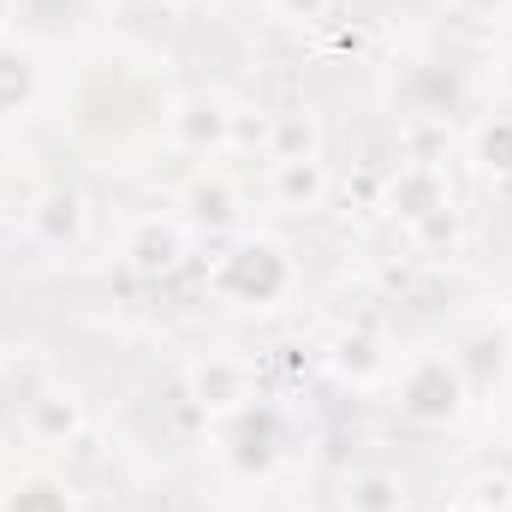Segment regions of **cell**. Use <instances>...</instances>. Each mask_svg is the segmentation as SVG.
Instances as JSON below:
<instances>
[{
  "instance_id": "obj_1",
  "label": "cell",
  "mask_w": 512,
  "mask_h": 512,
  "mask_svg": "<svg viewBox=\"0 0 512 512\" xmlns=\"http://www.w3.org/2000/svg\"><path fill=\"white\" fill-rule=\"evenodd\" d=\"M459 405H465V387L441 358H417L405 370V411L417 423H447V417H459Z\"/></svg>"
},
{
  "instance_id": "obj_2",
  "label": "cell",
  "mask_w": 512,
  "mask_h": 512,
  "mask_svg": "<svg viewBox=\"0 0 512 512\" xmlns=\"http://www.w3.org/2000/svg\"><path fill=\"white\" fill-rule=\"evenodd\" d=\"M30 227H36V239H42L48 251H66V245H78V239H84L90 209H84V197H78V191H48V197L30 209Z\"/></svg>"
},
{
  "instance_id": "obj_3",
  "label": "cell",
  "mask_w": 512,
  "mask_h": 512,
  "mask_svg": "<svg viewBox=\"0 0 512 512\" xmlns=\"http://www.w3.org/2000/svg\"><path fill=\"white\" fill-rule=\"evenodd\" d=\"M179 227L173 221H161V215H149V221H137L131 227V239H126V256H131V268L137 274H167L173 262H179Z\"/></svg>"
},
{
  "instance_id": "obj_4",
  "label": "cell",
  "mask_w": 512,
  "mask_h": 512,
  "mask_svg": "<svg viewBox=\"0 0 512 512\" xmlns=\"http://www.w3.org/2000/svg\"><path fill=\"white\" fill-rule=\"evenodd\" d=\"M346 512H405V483L393 471H364L346 489Z\"/></svg>"
},
{
  "instance_id": "obj_5",
  "label": "cell",
  "mask_w": 512,
  "mask_h": 512,
  "mask_svg": "<svg viewBox=\"0 0 512 512\" xmlns=\"http://www.w3.org/2000/svg\"><path fill=\"white\" fill-rule=\"evenodd\" d=\"M280 191L316 203V197H322V161H316V155H292V161H280Z\"/></svg>"
},
{
  "instance_id": "obj_6",
  "label": "cell",
  "mask_w": 512,
  "mask_h": 512,
  "mask_svg": "<svg viewBox=\"0 0 512 512\" xmlns=\"http://www.w3.org/2000/svg\"><path fill=\"white\" fill-rule=\"evenodd\" d=\"M36 423L54 429V435H72V429H78V405H72V393H48V399H36Z\"/></svg>"
},
{
  "instance_id": "obj_7",
  "label": "cell",
  "mask_w": 512,
  "mask_h": 512,
  "mask_svg": "<svg viewBox=\"0 0 512 512\" xmlns=\"http://www.w3.org/2000/svg\"><path fill=\"white\" fill-rule=\"evenodd\" d=\"M459 12H471V18H501V12H512V0H453Z\"/></svg>"
},
{
  "instance_id": "obj_8",
  "label": "cell",
  "mask_w": 512,
  "mask_h": 512,
  "mask_svg": "<svg viewBox=\"0 0 512 512\" xmlns=\"http://www.w3.org/2000/svg\"><path fill=\"white\" fill-rule=\"evenodd\" d=\"M322 6H328V0H274V12H280V18H316Z\"/></svg>"
}]
</instances>
